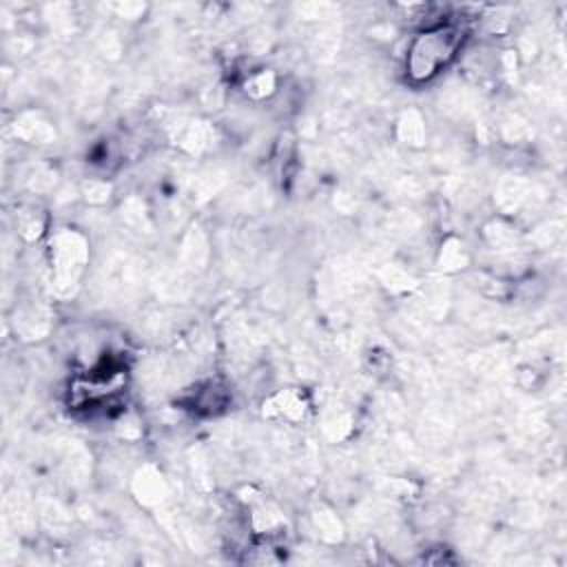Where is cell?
<instances>
[{"instance_id": "1", "label": "cell", "mask_w": 567, "mask_h": 567, "mask_svg": "<svg viewBox=\"0 0 567 567\" xmlns=\"http://www.w3.org/2000/svg\"><path fill=\"white\" fill-rule=\"evenodd\" d=\"M463 31L454 24H436L419 33L408 49L405 69L414 82L434 78L458 51Z\"/></svg>"}]
</instances>
